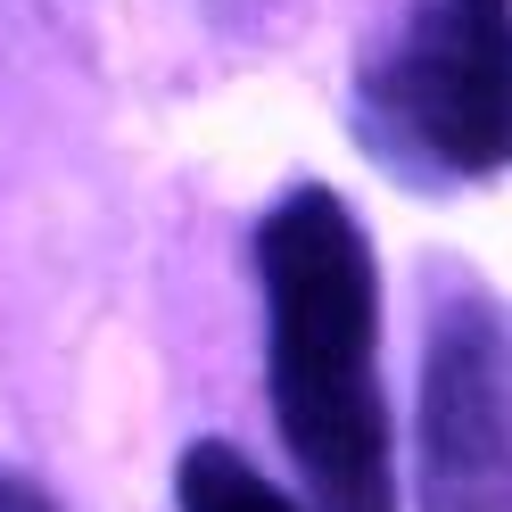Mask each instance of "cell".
Instances as JSON below:
<instances>
[{
  "mask_svg": "<svg viewBox=\"0 0 512 512\" xmlns=\"http://www.w3.org/2000/svg\"><path fill=\"white\" fill-rule=\"evenodd\" d=\"M422 512H512V323L471 281L422 339Z\"/></svg>",
  "mask_w": 512,
  "mask_h": 512,
  "instance_id": "3957f363",
  "label": "cell"
},
{
  "mask_svg": "<svg viewBox=\"0 0 512 512\" xmlns=\"http://www.w3.org/2000/svg\"><path fill=\"white\" fill-rule=\"evenodd\" d=\"M0 512H58V496L25 471H0Z\"/></svg>",
  "mask_w": 512,
  "mask_h": 512,
  "instance_id": "8992f818",
  "label": "cell"
},
{
  "mask_svg": "<svg viewBox=\"0 0 512 512\" xmlns=\"http://www.w3.org/2000/svg\"><path fill=\"white\" fill-rule=\"evenodd\" d=\"M174 512H314L290 488H273L240 446L223 438H190L182 463H174Z\"/></svg>",
  "mask_w": 512,
  "mask_h": 512,
  "instance_id": "277c9868",
  "label": "cell"
},
{
  "mask_svg": "<svg viewBox=\"0 0 512 512\" xmlns=\"http://www.w3.org/2000/svg\"><path fill=\"white\" fill-rule=\"evenodd\" d=\"M199 17H207L215 42H256L290 17V0H199Z\"/></svg>",
  "mask_w": 512,
  "mask_h": 512,
  "instance_id": "5b68a950",
  "label": "cell"
},
{
  "mask_svg": "<svg viewBox=\"0 0 512 512\" xmlns=\"http://www.w3.org/2000/svg\"><path fill=\"white\" fill-rule=\"evenodd\" d=\"M265 405L314 512H397V430L380 397V265L331 182H290L256 223Z\"/></svg>",
  "mask_w": 512,
  "mask_h": 512,
  "instance_id": "6da1fadb",
  "label": "cell"
},
{
  "mask_svg": "<svg viewBox=\"0 0 512 512\" xmlns=\"http://www.w3.org/2000/svg\"><path fill=\"white\" fill-rule=\"evenodd\" d=\"M347 124L413 190L512 174V0H405L356 67Z\"/></svg>",
  "mask_w": 512,
  "mask_h": 512,
  "instance_id": "7a4b0ae2",
  "label": "cell"
}]
</instances>
